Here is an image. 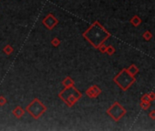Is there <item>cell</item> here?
<instances>
[{
  "instance_id": "6da1fadb",
  "label": "cell",
  "mask_w": 155,
  "mask_h": 131,
  "mask_svg": "<svg viewBox=\"0 0 155 131\" xmlns=\"http://www.w3.org/2000/svg\"><path fill=\"white\" fill-rule=\"evenodd\" d=\"M111 33L108 30H106L104 27L101 25L99 21H94V22L90 26V27L83 33V36L86 39L89 43L92 45L94 48H98L99 46L109 38H111Z\"/></svg>"
},
{
  "instance_id": "7a4b0ae2",
  "label": "cell",
  "mask_w": 155,
  "mask_h": 131,
  "mask_svg": "<svg viewBox=\"0 0 155 131\" xmlns=\"http://www.w3.org/2000/svg\"><path fill=\"white\" fill-rule=\"evenodd\" d=\"M58 96L68 107H72L75 105V103H77L79 99H81L82 93L77 89L75 86H72L65 87Z\"/></svg>"
},
{
  "instance_id": "3957f363",
  "label": "cell",
  "mask_w": 155,
  "mask_h": 131,
  "mask_svg": "<svg viewBox=\"0 0 155 131\" xmlns=\"http://www.w3.org/2000/svg\"><path fill=\"white\" fill-rule=\"evenodd\" d=\"M113 81L118 86L122 91H126L134 84L136 81L135 77L132 76L126 69H122L118 74H117Z\"/></svg>"
},
{
  "instance_id": "277c9868",
  "label": "cell",
  "mask_w": 155,
  "mask_h": 131,
  "mask_svg": "<svg viewBox=\"0 0 155 131\" xmlns=\"http://www.w3.org/2000/svg\"><path fill=\"white\" fill-rule=\"evenodd\" d=\"M25 110L34 119H38L47 110V107L39 98H34L25 107Z\"/></svg>"
},
{
  "instance_id": "5b68a950",
  "label": "cell",
  "mask_w": 155,
  "mask_h": 131,
  "mask_svg": "<svg viewBox=\"0 0 155 131\" xmlns=\"http://www.w3.org/2000/svg\"><path fill=\"white\" fill-rule=\"evenodd\" d=\"M106 113H107L108 116H110L114 121L118 122L122 119V118H124L125 116L127 111L119 102L116 101L106 110Z\"/></svg>"
},
{
  "instance_id": "8992f818",
  "label": "cell",
  "mask_w": 155,
  "mask_h": 131,
  "mask_svg": "<svg viewBox=\"0 0 155 131\" xmlns=\"http://www.w3.org/2000/svg\"><path fill=\"white\" fill-rule=\"evenodd\" d=\"M58 22H59L58 19L55 17V15L52 14V13H49L44 19L42 20L43 25H44L48 30L54 29L57 26Z\"/></svg>"
},
{
  "instance_id": "52a82bcc",
  "label": "cell",
  "mask_w": 155,
  "mask_h": 131,
  "mask_svg": "<svg viewBox=\"0 0 155 131\" xmlns=\"http://www.w3.org/2000/svg\"><path fill=\"white\" fill-rule=\"evenodd\" d=\"M101 93H102V89L97 85H93L89 87L86 89V91H85L86 96L90 98H96L101 95Z\"/></svg>"
},
{
  "instance_id": "ba28073f",
  "label": "cell",
  "mask_w": 155,
  "mask_h": 131,
  "mask_svg": "<svg viewBox=\"0 0 155 131\" xmlns=\"http://www.w3.org/2000/svg\"><path fill=\"white\" fill-rule=\"evenodd\" d=\"M13 115H14V117L15 118H23L24 117V115L25 113V110L22 107H20V106H17V107H15L14 109H13V111H12Z\"/></svg>"
},
{
  "instance_id": "9c48e42d",
  "label": "cell",
  "mask_w": 155,
  "mask_h": 131,
  "mask_svg": "<svg viewBox=\"0 0 155 131\" xmlns=\"http://www.w3.org/2000/svg\"><path fill=\"white\" fill-rule=\"evenodd\" d=\"M130 23L133 26V27L137 28L142 24V19L140 18V17H139L138 15H135L130 19Z\"/></svg>"
},
{
  "instance_id": "30bf717a",
  "label": "cell",
  "mask_w": 155,
  "mask_h": 131,
  "mask_svg": "<svg viewBox=\"0 0 155 131\" xmlns=\"http://www.w3.org/2000/svg\"><path fill=\"white\" fill-rule=\"evenodd\" d=\"M127 69V71L130 73V74L132 75V76H133V77H135V75H137L138 73H139V71H140V69H138V67L136 66V65H134V64H132V65H131L128 69Z\"/></svg>"
},
{
  "instance_id": "8fae6325",
  "label": "cell",
  "mask_w": 155,
  "mask_h": 131,
  "mask_svg": "<svg viewBox=\"0 0 155 131\" xmlns=\"http://www.w3.org/2000/svg\"><path fill=\"white\" fill-rule=\"evenodd\" d=\"M62 84H63V86L65 87H68L74 86V81L70 77H66L65 79L62 81Z\"/></svg>"
},
{
  "instance_id": "7c38bea8",
  "label": "cell",
  "mask_w": 155,
  "mask_h": 131,
  "mask_svg": "<svg viewBox=\"0 0 155 131\" xmlns=\"http://www.w3.org/2000/svg\"><path fill=\"white\" fill-rule=\"evenodd\" d=\"M3 52L7 56H10L11 54H13V52H14V48H13V46L11 45H6L4 46V48H3Z\"/></svg>"
},
{
  "instance_id": "4fadbf2b",
  "label": "cell",
  "mask_w": 155,
  "mask_h": 131,
  "mask_svg": "<svg viewBox=\"0 0 155 131\" xmlns=\"http://www.w3.org/2000/svg\"><path fill=\"white\" fill-rule=\"evenodd\" d=\"M152 106V103L151 101H142L140 102V107L142 109H143V110H148V109L151 107Z\"/></svg>"
},
{
  "instance_id": "5bb4252c",
  "label": "cell",
  "mask_w": 155,
  "mask_h": 131,
  "mask_svg": "<svg viewBox=\"0 0 155 131\" xmlns=\"http://www.w3.org/2000/svg\"><path fill=\"white\" fill-rule=\"evenodd\" d=\"M105 53L107 54L108 56H113V55L115 53V48H114V46H106Z\"/></svg>"
},
{
  "instance_id": "9a60e30c",
  "label": "cell",
  "mask_w": 155,
  "mask_h": 131,
  "mask_svg": "<svg viewBox=\"0 0 155 131\" xmlns=\"http://www.w3.org/2000/svg\"><path fill=\"white\" fill-rule=\"evenodd\" d=\"M142 38H144V40H146V41H150L152 38V34L151 31H149V30H146L145 32H144L142 34Z\"/></svg>"
},
{
  "instance_id": "2e32d148",
  "label": "cell",
  "mask_w": 155,
  "mask_h": 131,
  "mask_svg": "<svg viewBox=\"0 0 155 131\" xmlns=\"http://www.w3.org/2000/svg\"><path fill=\"white\" fill-rule=\"evenodd\" d=\"M60 44H61V41L58 38H54L51 41V45L54 46V48H57V46H59Z\"/></svg>"
},
{
  "instance_id": "e0dca14e",
  "label": "cell",
  "mask_w": 155,
  "mask_h": 131,
  "mask_svg": "<svg viewBox=\"0 0 155 131\" xmlns=\"http://www.w3.org/2000/svg\"><path fill=\"white\" fill-rule=\"evenodd\" d=\"M7 103V98L5 97L4 96H0V107H3L5 106Z\"/></svg>"
},
{
  "instance_id": "ac0fdd59",
  "label": "cell",
  "mask_w": 155,
  "mask_h": 131,
  "mask_svg": "<svg viewBox=\"0 0 155 131\" xmlns=\"http://www.w3.org/2000/svg\"><path fill=\"white\" fill-rule=\"evenodd\" d=\"M101 53H105V50H106V45L104 43H103L102 45L99 46V48H97Z\"/></svg>"
},
{
  "instance_id": "d6986e66",
  "label": "cell",
  "mask_w": 155,
  "mask_h": 131,
  "mask_svg": "<svg viewBox=\"0 0 155 131\" xmlns=\"http://www.w3.org/2000/svg\"><path fill=\"white\" fill-rule=\"evenodd\" d=\"M141 100L142 101H151L150 100V97H149V94H144V95L142 97Z\"/></svg>"
},
{
  "instance_id": "ffe728a7",
  "label": "cell",
  "mask_w": 155,
  "mask_h": 131,
  "mask_svg": "<svg viewBox=\"0 0 155 131\" xmlns=\"http://www.w3.org/2000/svg\"><path fill=\"white\" fill-rule=\"evenodd\" d=\"M149 97H150V100H151V102L153 101L155 99V93L153 91H152L151 93H149Z\"/></svg>"
},
{
  "instance_id": "44dd1931",
  "label": "cell",
  "mask_w": 155,
  "mask_h": 131,
  "mask_svg": "<svg viewBox=\"0 0 155 131\" xmlns=\"http://www.w3.org/2000/svg\"><path fill=\"white\" fill-rule=\"evenodd\" d=\"M149 118H151L152 120H155V110H152L149 113Z\"/></svg>"
}]
</instances>
